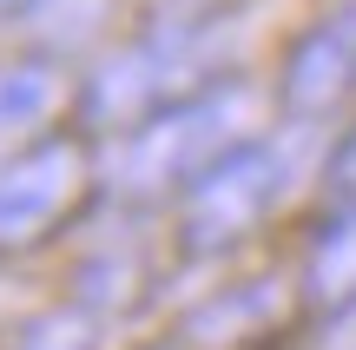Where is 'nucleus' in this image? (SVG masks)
<instances>
[{"label":"nucleus","mask_w":356,"mask_h":350,"mask_svg":"<svg viewBox=\"0 0 356 350\" xmlns=\"http://www.w3.org/2000/svg\"><path fill=\"white\" fill-rule=\"evenodd\" d=\"M304 298L317 311H337V304L356 298V198H337L323 212V225L304 245Z\"/></svg>","instance_id":"6e6552de"},{"label":"nucleus","mask_w":356,"mask_h":350,"mask_svg":"<svg viewBox=\"0 0 356 350\" xmlns=\"http://www.w3.org/2000/svg\"><path fill=\"white\" fill-rule=\"evenodd\" d=\"M284 192H291V152H284V139H264V132L238 139L231 152H218L178 192V251L185 258H218V251L244 245L277 212Z\"/></svg>","instance_id":"7ed1b4c3"},{"label":"nucleus","mask_w":356,"mask_h":350,"mask_svg":"<svg viewBox=\"0 0 356 350\" xmlns=\"http://www.w3.org/2000/svg\"><path fill=\"white\" fill-rule=\"evenodd\" d=\"M92 185V145L86 132H40V139L0 152V258L33 251L79 212Z\"/></svg>","instance_id":"20e7f679"},{"label":"nucleus","mask_w":356,"mask_h":350,"mask_svg":"<svg viewBox=\"0 0 356 350\" xmlns=\"http://www.w3.org/2000/svg\"><path fill=\"white\" fill-rule=\"evenodd\" d=\"M211 33H218V20L191 13V20H159V26H145V33L106 47L73 86L79 126L106 139V132L145 119L152 106L204 86V79H211L204 73V66H211Z\"/></svg>","instance_id":"f03ea898"},{"label":"nucleus","mask_w":356,"mask_h":350,"mask_svg":"<svg viewBox=\"0 0 356 350\" xmlns=\"http://www.w3.org/2000/svg\"><path fill=\"white\" fill-rule=\"evenodd\" d=\"M60 106H73V86L53 66V53H33V60H0V152L53 132Z\"/></svg>","instance_id":"0eeeda50"},{"label":"nucleus","mask_w":356,"mask_h":350,"mask_svg":"<svg viewBox=\"0 0 356 350\" xmlns=\"http://www.w3.org/2000/svg\"><path fill=\"white\" fill-rule=\"evenodd\" d=\"M350 93H356V0H337L291 40L277 73V106L291 119H323Z\"/></svg>","instance_id":"39448f33"},{"label":"nucleus","mask_w":356,"mask_h":350,"mask_svg":"<svg viewBox=\"0 0 356 350\" xmlns=\"http://www.w3.org/2000/svg\"><path fill=\"white\" fill-rule=\"evenodd\" d=\"M284 311L277 278H251V285H231L218 298H204L198 311L178 324V350H244L257 344Z\"/></svg>","instance_id":"423d86ee"},{"label":"nucleus","mask_w":356,"mask_h":350,"mask_svg":"<svg viewBox=\"0 0 356 350\" xmlns=\"http://www.w3.org/2000/svg\"><path fill=\"white\" fill-rule=\"evenodd\" d=\"M139 285H145V264L132 258V251H99V258H86L73 271V304H86V311H99V317H119L139 298Z\"/></svg>","instance_id":"1a4fd4ad"},{"label":"nucleus","mask_w":356,"mask_h":350,"mask_svg":"<svg viewBox=\"0 0 356 350\" xmlns=\"http://www.w3.org/2000/svg\"><path fill=\"white\" fill-rule=\"evenodd\" d=\"M264 100L244 79H204V86L178 93V100L152 106L145 119L106 132L92 179L126 205H152V198H178L218 152H231L238 139H251Z\"/></svg>","instance_id":"f257e3e1"},{"label":"nucleus","mask_w":356,"mask_h":350,"mask_svg":"<svg viewBox=\"0 0 356 350\" xmlns=\"http://www.w3.org/2000/svg\"><path fill=\"white\" fill-rule=\"evenodd\" d=\"M106 317L86 311V304H53V311H33L20 331H13V350H99Z\"/></svg>","instance_id":"9d476101"},{"label":"nucleus","mask_w":356,"mask_h":350,"mask_svg":"<svg viewBox=\"0 0 356 350\" xmlns=\"http://www.w3.org/2000/svg\"><path fill=\"white\" fill-rule=\"evenodd\" d=\"M33 7V0H0V20H7V13H26Z\"/></svg>","instance_id":"f8f14e48"},{"label":"nucleus","mask_w":356,"mask_h":350,"mask_svg":"<svg viewBox=\"0 0 356 350\" xmlns=\"http://www.w3.org/2000/svg\"><path fill=\"white\" fill-rule=\"evenodd\" d=\"M330 192L337 198H356V126L337 139V152H330Z\"/></svg>","instance_id":"9b49d317"}]
</instances>
